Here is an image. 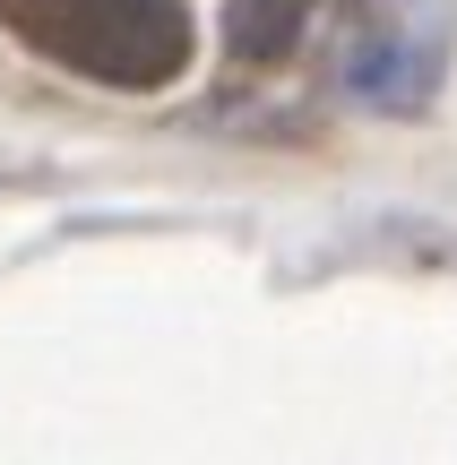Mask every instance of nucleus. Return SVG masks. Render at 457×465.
Segmentation results:
<instances>
[{"mask_svg": "<svg viewBox=\"0 0 457 465\" xmlns=\"http://www.w3.org/2000/svg\"><path fill=\"white\" fill-rule=\"evenodd\" d=\"M441 69H449V9L441 0H406V9H380L363 26L354 61H345V86L363 104L406 113V104H423L441 86Z\"/></svg>", "mask_w": 457, "mask_h": 465, "instance_id": "obj_2", "label": "nucleus"}, {"mask_svg": "<svg viewBox=\"0 0 457 465\" xmlns=\"http://www.w3.org/2000/svg\"><path fill=\"white\" fill-rule=\"evenodd\" d=\"M0 26L95 86H173L199 44L190 0H0Z\"/></svg>", "mask_w": 457, "mask_h": 465, "instance_id": "obj_1", "label": "nucleus"}, {"mask_svg": "<svg viewBox=\"0 0 457 465\" xmlns=\"http://www.w3.org/2000/svg\"><path fill=\"white\" fill-rule=\"evenodd\" d=\"M320 9L328 0H224V44H233V61H285Z\"/></svg>", "mask_w": 457, "mask_h": 465, "instance_id": "obj_3", "label": "nucleus"}]
</instances>
